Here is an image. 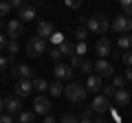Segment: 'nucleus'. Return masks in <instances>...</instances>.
Segmentation results:
<instances>
[{
  "instance_id": "nucleus-18",
  "label": "nucleus",
  "mask_w": 132,
  "mask_h": 123,
  "mask_svg": "<svg viewBox=\"0 0 132 123\" xmlns=\"http://www.w3.org/2000/svg\"><path fill=\"white\" fill-rule=\"evenodd\" d=\"M48 92H51L53 97H62L64 95V84H62L60 79H53L51 84H48Z\"/></svg>"
},
{
  "instance_id": "nucleus-4",
  "label": "nucleus",
  "mask_w": 132,
  "mask_h": 123,
  "mask_svg": "<svg viewBox=\"0 0 132 123\" xmlns=\"http://www.w3.org/2000/svg\"><path fill=\"white\" fill-rule=\"evenodd\" d=\"M110 29L117 31V33H130V31H132V18H128L126 13L117 15V18L110 22Z\"/></svg>"
},
{
  "instance_id": "nucleus-16",
  "label": "nucleus",
  "mask_w": 132,
  "mask_h": 123,
  "mask_svg": "<svg viewBox=\"0 0 132 123\" xmlns=\"http://www.w3.org/2000/svg\"><path fill=\"white\" fill-rule=\"evenodd\" d=\"M35 18V7H31V5H24L22 9H20V22H31V20Z\"/></svg>"
},
{
  "instance_id": "nucleus-8",
  "label": "nucleus",
  "mask_w": 132,
  "mask_h": 123,
  "mask_svg": "<svg viewBox=\"0 0 132 123\" xmlns=\"http://www.w3.org/2000/svg\"><path fill=\"white\" fill-rule=\"evenodd\" d=\"M31 90H33V79H18L13 86V92L22 99V97H29L31 95Z\"/></svg>"
},
{
  "instance_id": "nucleus-3",
  "label": "nucleus",
  "mask_w": 132,
  "mask_h": 123,
  "mask_svg": "<svg viewBox=\"0 0 132 123\" xmlns=\"http://www.w3.org/2000/svg\"><path fill=\"white\" fill-rule=\"evenodd\" d=\"M46 51V40H42V38H31L27 42V55H31V57H40L42 53Z\"/></svg>"
},
{
  "instance_id": "nucleus-27",
  "label": "nucleus",
  "mask_w": 132,
  "mask_h": 123,
  "mask_svg": "<svg viewBox=\"0 0 132 123\" xmlns=\"http://www.w3.org/2000/svg\"><path fill=\"white\" fill-rule=\"evenodd\" d=\"M18 42H15V40H9V42H7V53H9V57H13L15 53H18Z\"/></svg>"
},
{
  "instance_id": "nucleus-25",
  "label": "nucleus",
  "mask_w": 132,
  "mask_h": 123,
  "mask_svg": "<svg viewBox=\"0 0 132 123\" xmlns=\"http://www.w3.org/2000/svg\"><path fill=\"white\" fill-rule=\"evenodd\" d=\"M119 5H121L123 13H126L128 18H132V0H119Z\"/></svg>"
},
{
  "instance_id": "nucleus-11",
  "label": "nucleus",
  "mask_w": 132,
  "mask_h": 123,
  "mask_svg": "<svg viewBox=\"0 0 132 123\" xmlns=\"http://www.w3.org/2000/svg\"><path fill=\"white\" fill-rule=\"evenodd\" d=\"M53 75H55V79H60V81L71 79V77H73V68L60 61V64H55V68H53Z\"/></svg>"
},
{
  "instance_id": "nucleus-26",
  "label": "nucleus",
  "mask_w": 132,
  "mask_h": 123,
  "mask_svg": "<svg viewBox=\"0 0 132 123\" xmlns=\"http://www.w3.org/2000/svg\"><path fill=\"white\" fill-rule=\"evenodd\" d=\"M112 86L114 88H126V77L123 75H112Z\"/></svg>"
},
{
  "instance_id": "nucleus-28",
  "label": "nucleus",
  "mask_w": 132,
  "mask_h": 123,
  "mask_svg": "<svg viewBox=\"0 0 132 123\" xmlns=\"http://www.w3.org/2000/svg\"><path fill=\"white\" fill-rule=\"evenodd\" d=\"M86 53H88V46H86V42H79L75 46V55H79V57H84Z\"/></svg>"
},
{
  "instance_id": "nucleus-12",
  "label": "nucleus",
  "mask_w": 132,
  "mask_h": 123,
  "mask_svg": "<svg viewBox=\"0 0 132 123\" xmlns=\"http://www.w3.org/2000/svg\"><path fill=\"white\" fill-rule=\"evenodd\" d=\"M11 75L15 77V81H18V79H33V71L27 66V64H18V66H13Z\"/></svg>"
},
{
  "instance_id": "nucleus-22",
  "label": "nucleus",
  "mask_w": 132,
  "mask_h": 123,
  "mask_svg": "<svg viewBox=\"0 0 132 123\" xmlns=\"http://www.w3.org/2000/svg\"><path fill=\"white\" fill-rule=\"evenodd\" d=\"M33 90H40V92L48 90V84H46V79H42V77H35V79H33Z\"/></svg>"
},
{
  "instance_id": "nucleus-14",
  "label": "nucleus",
  "mask_w": 132,
  "mask_h": 123,
  "mask_svg": "<svg viewBox=\"0 0 132 123\" xmlns=\"http://www.w3.org/2000/svg\"><path fill=\"white\" fill-rule=\"evenodd\" d=\"M110 40L108 38H99V42H97V55L101 57V59H106V57L110 55Z\"/></svg>"
},
{
  "instance_id": "nucleus-15",
  "label": "nucleus",
  "mask_w": 132,
  "mask_h": 123,
  "mask_svg": "<svg viewBox=\"0 0 132 123\" xmlns=\"http://www.w3.org/2000/svg\"><path fill=\"white\" fill-rule=\"evenodd\" d=\"M101 88H104V86H101V77L88 75V79H86V90H88V92H99Z\"/></svg>"
},
{
  "instance_id": "nucleus-2",
  "label": "nucleus",
  "mask_w": 132,
  "mask_h": 123,
  "mask_svg": "<svg viewBox=\"0 0 132 123\" xmlns=\"http://www.w3.org/2000/svg\"><path fill=\"white\" fill-rule=\"evenodd\" d=\"M86 27H88V31H93V33L104 35L106 31L110 29V22H108V18H106L104 13H95V15H90V18H88Z\"/></svg>"
},
{
  "instance_id": "nucleus-21",
  "label": "nucleus",
  "mask_w": 132,
  "mask_h": 123,
  "mask_svg": "<svg viewBox=\"0 0 132 123\" xmlns=\"http://www.w3.org/2000/svg\"><path fill=\"white\" fill-rule=\"evenodd\" d=\"M35 121V112L33 110H22L18 114V123H33Z\"/></svg>"
},
{
  "instance_id": "nucleus-19",
  "label": "nucleus",
  "mask_w": 132,
  "mask_h": 123,
  "mask_svg": "<svg viewBox=\"0 0 132 123\" xmlns=\"http://www.w3.org/2000/svg\"><path fill=\"white\" fill-rule=\"evenodd\" d=\"M60 51H62V55H68V57H73V55H75V44H73V42H68V40H64V42H62L60 44Z\"/></svg>"
},
{
  "instance_id": "nucleus-23",
  "label": "nucleus",
  "mask_w": 132,
  "mask_h": 123,
  "mask_svg": "<svg viewBox=\"0 0 132 123\" xmlns=\"http://www.w3.org/2000/svg\"><path fill=\"white\" fill-rule=\"evenodd\" d=\"M48 53H51V59L55 61V64H60L62 57H64V55H62V51H60V46H51V48H48Z\"/></svg>"
},
{
  "instance_id": "nucleus-5",
  "label": "nucleus",
  "mask_w": 132,
  "mask_h": 123,
  "mask_svg": "<svg viewBox=\"0 0 132 123\" xmlns=\"http://www.w3.org/2000/svg\"><path fill=\"white\" fill-rule=\"evenodd\" d=\"M90 108H93V112H97L99 117H106V114H108L110 110H112V106H110V99H108V97H104V95H97Z\"/></svg>"
},
{
  "instance_id": "nucleus-45",
  "label": "nucleus",
  "mask_w": 132,
  "mask_h": 123,
  "mask_svg": "<svg viewBox=\"0 0 132 123\" xmlns=\"http://www.w3.org/2000/svg\"><path fill=\"white\" fill-rule=\"evenodd\" d=\"M42 5H44L42 0H33V7H35V9H40V7H42Z\"/></svg>"
},
{
  "instance_id": "nucleus-6",
  "label": "nucleus",
  "mask_w": 132,
  "mask_h": 123,
  "mask_svg": "<svg viewBox=\"0 0 132 123\" xmlns=\"http://www.w3.org/2000/svg\"><path fill=\"white\" fill-rule=\"evenodd\" d=\"M93 71H97V77H112V75H114L112 64H110V61H106V59H101V57L93 64Z\"/></svg>"
},
{
  "instance_id": "nucleus-13",
  "label": "nucleus",
  "mask_w": 132,
  "mask_h": 123,
  "mask_svg": "<svg viewBox=\"0 0 132 123\" xmlns=\"http://www.w3.org/2000/svg\"><path fill=\"white\" fill-rule=\"evenodd\" d=\"M7 35H9L11 40H15L18 35H22V22H20V20H11V22H7Z\"/></svg>"
},
{
  "instance_id": "nucleus-47",
  "label": "nucleus",
  "mask_w": 132,
  "mask_h": 123,
  "mask_svg": "<svg viewBox=\"0 0 132 123\" xmlns=\"http://www.w3.org/2000/svg\"><path fill=\"white\" fill-rule=\"evenodd\" d=\"M5 27H7V24H5V22H2V20H0V29H5Z\"/></svg>"
},
{
  "instance_id": "nucleus-24",
  "label": "nucleus",
  "mask_w": 132,
  "mask_h": 123,
  "mask_svg": "<svg viewBox=\"0 0 132 123\" xmlns=\"http://www.w3.org/2000/svg\"><path fill=\"white\" fill-rule=\"evenodd\" d=\"M86 35H88V27H84V24H79V27L75 29V38L79 40V42H84Z\"/></svg>"
},
{
  "instance_id": "nucleus-30",
  "label": "nucleus",
  "mask_w": 132,
  "mask_h": 123,
  "mask_svg": "<svg viewBox=\"0 0 132 123\" xmlns=\"http://www.w3.org/2000/svg\"><path fill=\"white\" fill-rule=\"evenodd\" d=\"M9 11H11V5H9V2H5V0H0V18L7 15Z\"/></svg>"
},
{
  "instance_id": "nucleus-36",
  "label": "nucleus",
  "mask_w": 132,
  "mask_h": 123,
  "mask_svg": "<svg viewBox=\"0 0 132 123\" xmlns=\"http://www.w3.org/2000/svg\"><path fill=\"white\" fill-rule=\"evenodd\" d=\"M123 64H126V66H132V51L123 53Z\"/></svg>"
},
{
  "instance_id": "nucleus-32",
  "label": "nucleus",
  "mask_w": 132,
  "mask_h": 123,
  "mask_svg": "<svg viewBox=\"0 0 132 123\" xmlns=\"http://www.w3.org/2000/svg\"><path fill=\"white\" fill-rule=\"evenodd\" d=\"M79 71H81V73H86V75H88V73L93 71V64H90L88 59H84V61H81V66H79Z\"/></svg>"
},
{
  "instance_id": "nucleus-41",
  "label": "nucleus",
  "mask_w": 132,
  "mask_h": 123,
  "mask_svg": "<svg viewBox=\"0 0 132 123\" xmlns=\"http://www.w3.org/2000/svg\"><path fill=\"white\" fill-rule=\"evenodd\" d=\"M123 77H126L128 81H132V66H128V71H126V75H123Z\"/></svg>"
},
{
  "instance_id": "nucleus-39",
  "label": "nucleus",
  "mask_w": 132,
  "mask_h": 123,
  "mask_svg": "<svg viewBox=\"0 0 132 123\" xmlns=\"http://www.w3.org/2000/svg\"><path fill=\"white\" fill-rule=\"evenodd\" d=\"M0 123H13V117H11V114H0Z\"/></svg>"
},
{
  "instance_id": "nucleus-9",
  "label": "nucleus",
  "mask_w": 132,
  "mask_h": 123,
  "mask_svg": "<svg viewBox=\"0 0 132 123\" xmlns=\"http://www.w3.org/2000/svg\"><path fill=\"white\" fill-rule=\"evenodd\" d=\"M53 33H55V27H53V22H48V20H40V22H38V38H42V40H51Z\"/></svg>"
},
{
  "instance_id": "nucleus-33",
  "label": "nucleus",
  "mask_w": 132,
  "mask_h": 123,
  "mask_svg": "<svg viewBox=\"0 0 132 123\" xmlns=\"http://www.w3.org/2000/svg\"><path fill=\"white\" fill-rule=\"evenodd\" d=\"M81 61H84V57H79V55H73V57H71V66L79 68V66H81Z\"/></svg>"
},
{
  "instance_id": "nucleus-42",
  "label": "nucleus",
  "mask_w": 132,
  "mask_h": 123,
  "mask_svg": "<svg viewBox=\"0 0 132 123\" xmlns=\"http://www.w3.org/2000/svg\"><path fill=\"white\" fill-rule=\"evenodd\" d=\"M2 48H7V38L5 35H0V51H2Z\"/></svg>"
},
{
  "instance_id": "nucleus-7",
  "label": "nucleus",
  "mask_w": 132,
  "mask_h": 123,
  "mask_svg": "<svg viewBox=\"0 0 132 123\" xmlns=\"http://www.w3.org/2000/svg\"><path fill=\"white\" fill-rule=\"evenodd\" d=\"M5 112L11 114V117L22 112V101H20L18 95H11V97H7V99H5Z\"/></svg>"
},
{
  "instance_id": "nucleus-31",
  "label": "nucleus",
  "mask_w": 132,
  "mask_h": 123,
  "mask_svg": "<svg viewBox=\"0 0 132 123\" xmlns=\"http://www.w3.org/2000/svg\"><path fill=\"white\" fill-rule=\"evenodd\" d=\"M64 5L68 7V9H79V7H81V0H64Z\"/></svg>"
},
{
  "instance_id": "nucleus-17",
  "label": "nucleus",
  "mask_w": 132,
  "mask_h": 123,
  "mask_svg": "<svg viewBox=\"0 0 132 123\" xmlns=\"http://www.w3.org/2000/svg\"><path fill=\"white\" fill-rule=\"evenodd\" d=\"M130 92H128L126 88H117V92H114V101H117V106H128L130 103Z\"/></svg>"
},
{
  "instance_id": "nucleus-35",
  "label": "nucleus",
  "mask_w": 132,
  "mask_h": 123,
  "mask_svg": "<svg viewBox=\"0 0 132 123\" xmlns=\"http://www.w3.org/2000/svg\"><path fill=\"white\" fill-rule=\"evenodd\" d=\"M9 61H11V57H2V55H0V73H2V71H7Z\"/></svg>"
},
{
  "instance_id": "nucleus-34",
  "label": "nucleus",
  "mask_w": 132,
  "mask_h": 123,
  "mask_svg": "<svg viewBox=\"0 0 132 123\" xmlns=\"http://www.w3.org/2000/svg\"><path fill=\"white\" fill-rule=\"evenodd\" d=\"M60 123H79V119L73 117V114H64V119H62Z\"/></svg>"
},
{
  "instance_id": "nucleus-38",
  "label": "nucleus",
  "mask_w": 132,
  "mask_h": 123,
  "mask_svg": "<svg viewBox=\"0 0 132 123\" xmlns=\"http://www.w3.org/2000/svg\"><path fill=\"white\" fill-rule=\"evenodd\" d=\"M7 2H9L11 7H15V9H22L24 7V0H7Z\"/></svg>"
},
{
  "instance_id": "nucleus-43",
  "label": "nucleus",
  "mask_w": 132,
  "mask_h": 123,
  "mask_svg": "<svg viewBox=\"0 0 132 123\" xmlns=\"http://www.w3.org/2000/svg\"><path fill=\"white\" fill-rule=\"evenodd\" d=\"M79 123H93V117H84V114H81V119H79Z\"/></svg>"
},
{
  "instance_id": "nucleus-48",
  "label": "nucleus",
  "mask_w": 132,
  "mask_h": 123,
  "mask_svg": "<svg viewBox=\"0 0 132 123\" xmlns=\"http://www.w3.org/2000/svg\"><path fill=\"white\" fill-rule=\"evenodd\" d=\"M33 123H35V121H33Z\"/></svg>"
},
{
  "instance_id": "nucleus-1",
  "label": "nucleus",
  "mask_w": 132,
  "mask_h": 123,
  "mask_svg": "<svg viewBox=\"0 0 132 123\" xmlns=\"http://www.w3.org/2000/svg\"><path fill=\"white\" fill-rule=\"evenodd\" d=\"M64 95L68 101H73V103H79V101L86 99V95H88V90H86V86L77 84V81H73V84L64 86Z\"/></svg>"
},
{
  "instance_id": "nucleus-20",
  "label": "nucleus",
  "mask_w": 132,
  "mask_h": 123,
  "mask_svg": "<svg viewBox=\"0 0 132 123\" xmlns=\"http://www.w3.org/2000/svg\"><path fill=\"white\" fill-rule=\"evenodd\" d=\"M117 46L121 48V51H130V48H132V35H119Z\"/></svg>"
},
{
  "instance_id": "nucleus-40",
  "label": "nucleus",
  "mask_w": 132,
  "mask_h": 123,
  "mask_svg": "<svg viewBox=\"0 0 132 123\" xmlns=\"http://www.w3.org/2000/svg\"><path fill=\"white\" fill-rule=\"evenodd\" d=\"M42 123H57V121H55V117H53V114H46V119H44Z\"/></svg>"
},
{
  "instance_id": "nucleus-44",
  "label": "nucleus",
  "mask_w": 132,
  "mask_h": 123,
  "mask_svg": "<svg viewBox=\"0 0 132 123\" xmlns=\"http://www.w3.org/2000/svg\"><path fill=\"white\" fill-rule=\"evenodd\" d=\"M93 123H108V121H106V117H97V119H93Z\"/></svg>"
},
{
  "instance_id": "nucleus-10",
  "label": "nucleus",
  "mask_w": 132,
  "mask_h": 123,
  "mask_svg": "<svg viewBox=\"0 0 132 123\" xmlns=\"http://www.w3.org/2000/svg\"><path fill=\"white\" fill-rule=\"evenodd\" d=\"M48 110H51V101L44 95H40V97L33 99V112L35 114H48Z\"/></svg>"
},
{
  "instance_id": "nucleus-37",
  "label": "nucleus",
  "mask_w": 132,
  "mask_h": 123,
  "mask_svg": "<svg viewBox=\"0 0 132 123\" xmlns=\"http://www.w3.org/2000/svg\"><path fill=\"white\" fill-rule=\"evenodd\" d=\"M51 42H53V44H62V42H64L62 33H57V31H55V33H53V38H51Z\"/></svg>"
},
{
  "instance_id": "nucleus-29",
  "label": "nucleus",
  "mask_w": 132,
  "mask_h": 123,
  "mask_svg": "<svg viewBox=\"0 0 132 123\" xmlns=\"http://www.w3.org/2000/svg\"><path fill=\"white\" fill-rule=\"evenodd\" d=\"M114 92H117V88H114V86H104V88H101V95L104 97H114Z\"/></svg>"
},
{
  "instance_id": "nucleus-46",
  "label": "nucleus",
  "mask_w": 132,
  "mask_h": 123,
  "mask_svg": "<svg viewBox=\"0 0 132 123\" xmlns=\"http://www.w3.org/2000/svg\"><path fill=\"white\" fill-rule=\"evenodd\" d=\"M2 110H5V99H0V114H2Z\"/></svg>"
}]
</instances>
